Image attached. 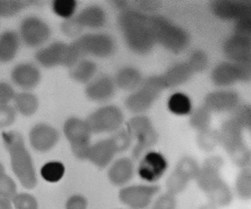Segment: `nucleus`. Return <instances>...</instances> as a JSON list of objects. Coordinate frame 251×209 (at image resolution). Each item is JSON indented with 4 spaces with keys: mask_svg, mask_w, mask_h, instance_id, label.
<instances>
[{
    "mask_svg": "<svg viewBox=\"0 0 251 209\" xmlns=\"http://www.w3.org/2000/svg\"><path fill=\"white\" fill-rule=\"evenodd\" d=\"M118 23L126 46L136 54H148L157 44L151 28L150 16L138 9L128 8L121 11Z\"/></svg>",
    "mask_w": 251,
    "mask_h": 209,
    "instance_id": "1",
    "label": "nucleus"
},
{
    "mask_svg": "<svg viewBox=\"0 0 251 209\" xmlns=\"http://www.w3.org/2000/svg\"><path fill=\"white\" fill-rule=\"evenodd\" d=\"M4 146L11 157L12 169L24 187L33 189L37 185L32 158L26 149L23 136L16 131L2 133Z\"/></svg>",
    "mask_w": 251,
    "mask_h": 209,
    "instance_id": "2",
    "label": "nucleus"
},
{
    "mask_svg": "<svg viewBox=\"0 0 251 209\" xmlns=\"http://www.w3.org/2000/svg\"><path fill=\"white\" fill-rule=\"evenodd\" d=\"M244 129L230 118L222 124L218 131L219 144L227 153L232 162L241 169L250 167L251 152L243 138Z\"/></svg>",
    "mask_w": 251,
    "mask_h": 209,
    "instance_id": "3",
    "label": "nucleus"
},
{
    "mask_svg": "<svg viewBox=\"0 0 251 209\" xmlns=\"http://www.w3.org/2000/svg\"><path fill=\"white\" fill-rule=\"evenodd\" d=\"M150 23L156 43L174 53H180L188 47L190 36L186 30L165 17L150 16Z\"/></svg>",
    "mask_w": 251,
    "mask_h": 209,
    "instance_id": "4",
    "label": "nucleus"
},
{
    "mask_svg": "<svg viewBox=\"0 0 251 209\" xmlns=\"http://www.w3.org/2000/svg\"><path fill=\"white\" fill-rule=\"evenodd\" d=\"M167 89L162 75H153L143 80L141 86L126 97L125 106L130 113L143 114L152 106Z\"/></svg>",
    "mask_w": 251,
    "mask_h": 209,
    "instance_id": "5",
    "label": "nucleus"
},
{
    "mask_svg": "<svg viewBox=\"0 0 251 209\" xmlns=\"http://www.w3.org/2000/svg\"><path fill=\"white\" fill-rule=\"evenodd\" d=\"M74 44L55 41L35 53V60L46 68L57 67L72 68L82 59Z\"/></svg>",
    "mask_w": 251,
    "mask_h": 209,
    "instance_id": "6",
    "label": "nucleus"
},
{
    "mask_svg": "<svg viewBox=\"0 0 251 209\" xmlns=\"http://www.w3.org/2000/svg\"><path fill=\"white\" fill-rule=\"evenodd\" d=\"M136 144L132 150L133 160H137L150 151L158 141V135L152 121L148 116L139 114L131 118L126 123V128Z\"/></svg>",
    "mask_w": 251,
    "mask_h": 209,
    "instance_id": "7",
    "label": "nucleus"
},
{
    "mask_svg": "<svg viewBox=\"0 0 251 209\" xmlns=\"http://www.w3.org/2000/svg\"><path fill=\"white\" fill-rule=\"evenodd\" d=\"M63 131L75 156L79 160H87L92 133L86 120L75 116L68 118L63 124Z\"/></svg>",
    "mask_w": 251,
    "mask_h": 209,
    "instance_id": "8",
    "label": "nucleus"
},
{
    "mask_svg": "<svg viewBox=\"0 0 251 209\" xmlns=\"http://www.w3.org/2000/svg\"><path fill=\"white\" fill-rule=\"evenodd\" d=\"M83 58L86 56L106 58L116 50L114 39L108 34L97 33L80 35L73 42Z\"/></svg>",
    "mask_w": 251,
    "mask_h": 209,
    "instance_id": "9",
    "label": "nucleus"
},
{
    "mask_svg": "<svg viewBox=\"0 0 251 209\" xmlns=\"http://www.w3.org/2000/svg\"><path fill=\"white\" fill-rule=\"evenodd\" d=\"M86 121L92 134L114 133L121 129L124 116L119 107L110 104L92 112Z\"/></svg>",
    "mask_w": 251,
    "mask_h": 209,
    "instance_id": "10",
    "label": "nucleus"
},
{
    "mask_svg": "<svg viewBox=\"0 0 251 209\" xmlns=\"http://www.w3.org/2000/svg\"><path fill=\"white\" fill-rule=\"evenodd\" d=\"M211 79L215 86L226 87L251 80V64L224 62L216 66L211 72Z\"/></svg>",
    "mask_w": 251,
    "mask_h": 209,
    "instance_id": "11",
    "label": "nucleus"
},
{
    "mask_svg": "<svg viewBox=\"0 0 251 209\" xmlns=\"http://www.w3.org/2000/svg\"><path fill=\"white\" fill-rule=\"evenodd\" d=\"M19 37L24 45L30 48H37L45 45L51 36L50 26L36 16L26 17L21 22Z\"/></svg>",
    "mask_w": 251,
    "mask_h": 209,
    "instance_id": "12",
    "label": "nucleus"
},
{
    "mask_svg": "<svg viewBox=\"0 0 251 209\" xmlns=\"http://www.w3.org/2000/svg\"><path fill=\"white\" fill-rule=\"evenodd\" d=\"M160 189L156 185H133L121 189L119 198L131 209H145L152 203Z\"/></svg>",
    "mask_w": 251,
    "mask_h": 209,
    "instance_id": "13",
    "label": "nucleus"
},
{
    "mask_svg": "<svg viewBox=\"0 0 251 209\" xmlns=\"http://www.w3.org/2000/svg\"><path fill=\"white\" fill-rule=\"evenodd\" d=\"M168 167L169 163L163 155L158 152L148 151L143 155L138 173L143 181L153 184L162 178Z\"/></svg>",
    "mask_w": 251,
    "mask_h": 209,
    "instance_id": "14",
    "label": "nucleus"
},
{
    "mask_svg": "<svg viewBox=\"0 0 251 209\" xmlns=\"http://www.w3.org/2000/svg\"><path fill=\"white\" fill-rule=\"evenodd\" d=\"M212 13L224 21H234L251 15V2L245 0H215L210 4Z\"/></svg>",
    "mask_w": 251,
    "mask_h": 209,
    "instance_id": "15",
    "label": "nucleus"
},
{
    "mask_svg": "<svg viewBox=\"0 0 251 209\" xmlns=\"http://www.w3.org/2000/svg\"><path fill=\"white\" fill-rule=\"evenodd\" d=\"M224 164L220 157L212 156L208 158L201 166L196 177L199 188L208 194L224 181L221 178V170Z\"/></svg>",
    "mask_w": 251,
    "mask_h": 209,
    "instance_id": "16",
    "label": "nucleus"
},
{
    "mask_svg": "<svg viewBox=\"0 0 251 209\" xmlns=\"http://www.w3.org/2000/svg\"><path fill=\"white\" fill-rule=\"evenodd\" d=\"M240 96L237 92L222 89L206 94L203 106L211 113H231L240 104Z\"/></svg>",
    "mask_w": 251,
    "mask_h": 209,
    "instance_id": "17",
    "label": "nucleus"
},
{
    "mask_svg": "<svg viewBox=\"0 0 251 209\" xmlns=\"http://www.w3.org/2000/svg\"><path fill=\"white\" fill-rule=\"evenodd\" d=\"M223 51L229 62L251 64V37L233 34L224 42Z\"/></svg>",
    "mask_w": 251,
    "mask_h": 209,
    "instance_id": "18",
    "label": "nucleus"
},
{
    "mask_svg": "<svg viewBox=\"0 0 251 209\" xmlns=\"http://www.w3.org/2000/svg\"><path fill=\"white\" fill-rule=\"evenodd\" d=\"M59 138L58 131L52 126L45 123L36 124L29 133L31 147L41 153L52 150L57 145Z\"/></svg>",
    "mask_w": 251,
    "mask_h": 209,
    "instance_id": "19",
    "label": "nucleus"
},
{
    "mask_svg": "<svg viewBox=\"0 0 251 209\" xmlns=\"http://www.w3.org/2000/svg\"><path fill=\"white\" fill-rule=\"evenodd\" d=\"M116 88L114 79L108 75H101L86 85L85 94L95 103H105L113 98Z\"/></svg>",
    "mask_w": 251,
    "mask_h": 209,
    "instance_id": "20",
    "label": "nucleus"
},
{
    "mask_svg": "<svg viewBox=\"0 0 251 209\" xmlns=\"http://www.w3.org/2000/svg\"><path fill=\"white\" fill-rule=\"evenodd\" d=\"M11 78L19 88L28 92L40 84L41 73L40 70L32 63H19L12 70Z\"/></svg>",
    "mask_w": 251,
    "mask_h": 209,
    "instance_id": "21",
    "label": "nucleus"
},
{
    "mask_svg": "<svg viewBox=\"0 0 251 209\" xmlns=\"http://www.w3.org/2000/svg\"><path fill=\"white\" fill-rule=\"evenodd\" d=\"M73 18L82 30L84 28L95 30L103 28L107 21L105 11L97 5L86 7Z\"/></svg>",
    "mask_w": 251,
    "mask_h": 209,
    "instance_id": "22",
    "label": "nucleus"
},
{
    "mask_svg": "<svg viewBox=\"0 0 251 209\" xmlns=\"http://www.w3.org/2000/svg\"><path fill=\"white\" fill-rule=\"evenodd\" d=\"M116 154V150L108 138L91 145L87 160L100 168H104L113 161Z\"/></svg>",
    "mask_w": 251,
    "mask_h": 209,
    "instance_id": "23",
    "label": "nucleus"
},
{
    "mask_svg": "<svg viewBox=\"0 0 251 209\" xmlns=\"http://www.w3.org/2000/svg\"><path fill=\"white\" fill-rule=\"evenodd\" d=\"M134 165L132 160L128 158H121L114 162L108 172V177L114 186H125L132 179Z\"/></svg>",
    "mask_w": 251,
    "mask_h": 209,
    "instance_id": "24",
    "label": "nucleus"
},
{
    "mask_svg": "<svg viewBox=\"0 0 251 209\" xmlns=\"http://www.w3.org/2000/svg\"><path fill=\"white\" fill-rule=\"evenodd\" d=\"M116 87L126 92H134L139 88L143 81L142 74L137 68L124 67L121 68L114 79Z\"/></svg>",
    "mask_w": 251,
    "mask_h": 209,
    "instance_id": "25",
    "label": "nucleus"
},
{
    "mask_svg": "<svg viewBox=\"0 0 251 209\" xmlns=\"http://www.w3.org/2000/svg\"><path fill=\"white\" fill-rule=\"evenodd\" d=\"M21 39L19 34L13 30L4 31L0 35V63L11 62L18 54Z\"/></svg>",
    "mask_w": 251,
    "mask_h": 209,
    "instance_id": "26",
    "label": "nucleus"
},
{
    "mask_svg": "<svg viewBox=\"0 0 251 209\" xmlns=\"http://www.w3.org/2000/svg\"><path fill=\"white\" fill-rule=\"evenodd\" d=\"M193 74L187 62H179L172 65L162 76L167 88H171L186 83Z\"/></svg>",
    "mask_w": 251,
    "mask_h": 209,
    "instance_id": "27",
    "label": "nucleus"
},
{
    "mask_svg": "<svg viewBox=\"0 0 251 209\" xmlns=\"http://www.w3.org/2000/svg\"><path fill=\"white\" fill-rule=\"evenodd\" d=\"M70 69V76L73 81L87 85L95 78L98 67L94 61L82 58Z\"/></svg>",
    "mask_w": 251,
    "mask_h": 209,
    "instance_id": "28",
    "label": "nucleus"
},
{
    "mask_svg": "<svg viewBox=\"0 0 251 209\" xmlns=\"http://www.w3.org/2000/svg\"><path fill=\"white\" fill-rule=\"evenodd\" d=\"M17 113L24 116H31L37 112L39 100L37 96L29 92H19L13 99Z\"/></svg>",
    "mask_w": 251,
    "mask_h": 209,
    "instance_id": "29",
    "label": "nucleus"
},
{
    "mask_svg": "<svg viewBox=\"0 0 251 209\" xmlns=\"http://www.w3.org/2000/svg\"><path fill=\"white\" fill-rule=\"evenodd\" d=\"M167 104L169 111L175 115L186 116L192 113L191 99L187 94L181 92L173 94L170 97Z\"/></svg>",
    "mask_w": 251,
    "mask_h": 209,
    "instance_id": "30",
    "label": "nucleus"
},
{
    "mask_svg": "<svg viewBox=\"0 0 251 209\" xmlns=\"http://www.w3.org/2000/svg\"><path fill=\"white\" fill-rule=\"evenodd\" d=\"M206 195L210 201V204L217 208L230 205L233 199V194L230 187L224 181L206 194Z\"/></svg>",
    "mask_w": 251,
    "mask_h": 209,
    "instance_id": "31",
    "label": "nucleus"
},
{
    "mask_svg": "<svg viewBox=\"0 0 251 209\" xmlns=\"http://www.w3.org/2000/svg\"><path fill=\"white\" fill-rule=\"evenodd\" d=\"M38 3L39 1L25 0H0V18H11Z\"/></svg>",
    "mask_w": 251,
    "mask_h": 209,
    "instance_id": "32",
    "label": "nucleus"
},
{
    "mask_svg": "<svg viewBox=\"0 0 251 209\" xmlns=\"http://www.w3.org/2000/svg\"><path fill=\"white\" fill-rule=\"evenodd\" d=\"M190 115V125L197 132H203L210 129L211 113L205 107H199L192 112Z\"/></svg>",
    "mask_w": 251,
    "mask_h": 209,
    "instance_id": "33",
    "label": "nucleus"
},
{
    "mask_svg": "<svg viewBox=\"0 0 251 209\" xmlns=\"http://www.w3.org/2000/svg\"><path fill=\"white\" fill-rule=\"evenodd\" d=\"M236 193L241 199L248 200L251 197V172L250 167L241 169L236 177Z\"/></svg>",
    "mask_w": 251,
    "mask_h": 209,
    "instance_id": "34",
    "label": "nucleus"
},
{
    "mask_svg": "<svg viewBox=\"0 0 251 209\" xmlns=\"http://www.w3.org/2000/svg\"><path fill=\"white\" fill-rule=\"evenodd\" d=\"M190 181L183 174L174 169L166 181L167 193L175 196L181 193L186 189Z\"/></svg>",
    "mask_w": 251,
    "mask_h": 209,
    "instance_id": "35",
    "label": "nucleus"
},
{
    "mask_svg": "<svg viewBox=\"0 0 251 209\" xmlns=\"http://www.w3.org/2000/svg\"><path fill=\"white\" fill-rule=\"evenodd\" d=\"M65 167L59 162H51L45 164L41 169V175L46 181L55 183L63 178Z\"/></svg>",
    "mask_w": 251,
    "mask_h": 209,
    "instance_id": "36",
    "label": "nucleus"
},
{
    "mask_svg": "<svg viewBox=\"0 0 251 209\" xmlns=\"http://www.w3.org/2000/svg\"><path fill=\"white\" fill-rule=\"evenodd\" d=\"M200 169L201 166L196 160L192 157H185L179 160L175 169L192 181L196 180Z\"/></svg>",
    "mask_w": 251,
    "mask_h": 209,
    "instance_id": "37",
    "label": "nucleus"
},
{
    "mask_svg": "<svg viewBox=\"0 0 251 209\" xmlns=\"http://www.w3.org/2000/svg\"><path fill=\"white\" fill-rule=\"evenodd\" d=\"M186 62L194 74L196 72L199 73L207 69L209 65V58L204 51L196 49L192 51Z\"/></svg>",
    "mask_w": 251,
    "mask_h": 209,
    "instance_id": "38",
    "label": "nucleus"
},
{
    "mask_svg": "<svg viewBox=\"0 0 251 209\" xmlns=\"http://www.w3.org/2000/svg\"><path fill=\"white\" fill-rule=\"evenodd\" d=\"M77 4L75 0H55L52 3L53 11L56 15L67 19L73 18Z\"/></svg>",
    "mask_w": 251,
    "mask_h": 209,
    "instance_id": "39",
    "label": "nucleus"
},
{
    "mask_svg": "<svg viewBox=\"0 0 251 209\" xmlns=\"http://www.w3.org/2000/svg\"><path fill=\"white\" fill-rule=\"evenodd\" d=\"M197 143L200 148L204 151H211L219 144L218 131L209 129L203 132L199 133Z\"/></svg>",
    "mask_w": 251,
    "mask_h": 209,
    "instance_id": "40",
    "label": "nucleus"
},
{
    "mask_svg": "<svg viewBox=\"0 0 251 209\" xmlns=\"http://www.w3.org/2000/svg\"><path fill=\"white\" fill-rule=\"evenodd\" d=\"M109 139H110L117 154L127 150L131 146L133 140L126 129H120L116 131Z\"/></svg>",
    "mask_w": 251,
    "mask_h": 209,
    "instance_id": "41",
    "label": "nucleus"
},
{
    "mask_svg": "<svg viewBox=\"0 0 251 209\" xmlns=\"http://www.w3.org/2000/svg\"><path fill=\"white\" fill-rule=\"evenodd\" d=\"M231 118L239 124L244 130H250L251 124V109L249 104H239L231 112Z\"/></svg>",
    "mask_w": 251,
    "mask_h": 209,
    "instance_id": "42",
    "label": "nucleus"
},
{
    "mask_svg": "<svg viewBox=\"0 0 251 209\" xmlns=\"http://www.w3.org/2000/svg\"><path fill=\"white\" fill-rule=\"evenodd\" d=\"M15 182L5 173L0 175V198L10 201L17 195Z\"/></svg>",
    "mask_w": 251,
    "mask_h": 209,
    "instance_id": "43",
    "label": "nucleus"
},
{
    "mask_svg": "<svg viewBox=\"0 0 251 209\" xmlns=\"http://www.w3.org/2000/svg\"><path fill=\"white\" fill-rule=\"evenodd\" d=\"M12 202L16 209H38L36 198L28 193L17 194Z\"/></svg>",
    "mask_w": 251,
    "mask_h": 209,
    "instance_id": "44",
    "label": "nucleus"
},
{
    "mask_svg": "<svg viewBox=\"0 0 251 209\" xmlns=\"http://www.w3.org/2000/svg\"><path fill=\"white\" fill-rule=\"evenodd\" d=\"M17 111L9 104L0 105V129L11 126L15 122Z\"/></svg>",
    "mask_w": 251,
    "mask_h": 209,
    "instance_id": "45",
    "label": "nucleus"
},
{
    "mask_svg": "<svg viewBox=\"0 0 251 209\" xmlns=\"http://www.w3.org/2000/svg\"><path fill=\"white\" fill-rule=\"evenodd\" d=\"M176 208L175 196L167 193L161 195L155 201L151 209H176Z\"/></svg>",
    "mask_w": 251,
    "mask_h": 209,
    "instance_id": "46",
    "label": "nucleus"
},
{
    "mask_svg": "<svg viewBox=\"0 0 251 209\" xmlns=\"http://www.w3.org/2000/svg\"><path fill=\"white\" fill-rule=\"evenodd\" d=\"M61 30L65 35L68 37H79L83 31L77 23H75L73 18L67 19L61 24Z\"/></svg>",
    "mask_w": 251,
    "mask_h": 209,
    "instance_id": "47",
    "label": "nucleus"
},
{
    "mask_svg": "<svg viewBox=\"0 0 251 209\" xmlns=\"http://www.w3.org/2000/svg\"><path fill=\"white\" fill-rule=\"evenodd\" d=\"M234 34L251 37V15L246 16L235 21L233 27Z\"/></svg>",
    "mask_w": 251,
    "mask_h": 209,
    "instance_id": "48",
    "label": "nucleus"
},
{
    "mask_svg": "<svg viewBox=\"0 0 251 209\" xmlns=\"http://www.w3.org/2000/svg\"><path fill=\"white\" fill-rule=\"evenodd\" d=\"M13 87L5 82H0V105L9 104L16 95Z\"/></svg>",
    "mask_w": 251,
    "mask_h": 209,
    "instance_id": "49",
    "label": "nucleus"
},
{
    "mask_svg": "<svg viewBox=\"0 0 251 209\" xmlns=\"http://www.w3.org/2000/svg\"><path fill=\"white\" fill-rule=\"evenodd\" d=\"M88 203L85 197L75 194L71 196L66 203V209H87Z\"/></svg>",
    "mask_w": 251,
    "mask_h": 209,
    "instance_id": "50",
    "label": "nucleus"
},
{
    "mask_svg": "<svg viewBox=\"0 0 251 209\" xmlns=\"http://www.w3.org/2000/svg\"><path fill=\"white\" fill-rule=\"evenodd\" d=\"M137 6L141 10L146 11H154L160 8L161 3L158 1H136Z\"/></svg>",
    "mask_w": 251,
    "mask_h": 209,
    "instance_id": "51",
    "label": "nucleus"
},
{
    "mask_svg": "<svg viewBox=\"0 0 251 209\" xmlns=\"http://www.w3.org/2000/svg\"><path fill=\"white\" fill-rule=\"evenodd\" d=\"M111 3L114 8L118 9L120 12L128 8V1H127L117 0V1H112Z\"/></svg>",
    "mask_w": 251,
    "mask_h": 209,
    "instance_id": "52",
    "label": "nucleus"
},
{
    "mask_svg": "<svg viewBox=\"0 0 251 209\" xmlns=\"http://www.w3.org/2000/svg\"><path fill=\"white\" fill-rule=\"evenodd\" d=\"M0 209H13L11 201L0 198Z\"/></svg>",
    "mask_w": 251,
    "mask_h": 209,
    "instance_id": "53",
    "label": "nucleus"
},
{
    "mask_svg": "<svg viewBox=\"0 0 251 209\" xmlns=\"http://www.w3.org/2000/svg\"><path fill=\"white\" fill-rule=\"evenodd\" d=\"M215 206H213V204L209 203L208 205L202 207L201 209H217Z\"/></svg>",
    "mask_w": 251,
    "mask_h": 209,
    "instance_id": "54",
    "label": "nucleus"
},
{
    "mask_svg": "<svg viewBox=\"0 0 251 209\" xmlns=\"http://www.w3.org/2000/svg\"><path fill=\"white\" fill-rule=\"evenodd\" d=\"M4 173H5L4 172V168L3 165H2L1 163H0V175L3 174Z\"/></svg>",
    "mask_w": 251,
    "mask_h": 209,
    "instance_id": "55",
    "label": "nucleus"
}]
</instances>
